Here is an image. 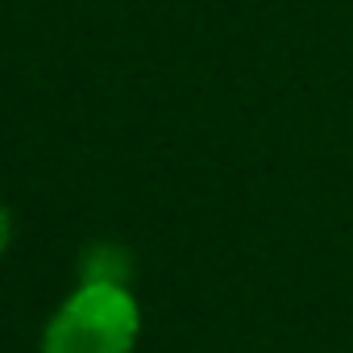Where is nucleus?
I'll return each instance as SVG.
<instances>
[{
  "label": "nucleus",
  "mask_w": 353,
  "mask_h": 353,
  "mask_svg": "<svg viewBox=\"0 0 353 353\" xmlns=\"http://www.w3.org/2000/svg\"><path fill=\"white\" fill-rule=\"evenodd\" d=\"M141 303L129 283H75L42 328V353H133Z\"/></svg>",
  "instance_id": "1"
},
{
  "label": "nucleus",
  "mask_w": 353,
  "mask_h": 353,
  "mask_svg": "<svg viewBox=\"0 0 353 353\" xmlns=\"http://www.w3.org/2000/svg\"><path fill=\"white\" fill-rule=\"evenodd\" d=\"M79 283H129V258L117 245H92L79 258Z\"/></svg>",
  "instance_id": "2"
},
{
  "label": "nucleus",
  "mask_w": 353,
  "mask_h": 353,
  "mask_svg": "<svg viewBox=\"0 0 353 353\" xmlns=\"http://www.w3.org/2000/svg\"><path fill=\"white\" fill-rule=\"evenodd\" d=\"M13 233H17V221H13V208L0 200V262H5L9 245H13Z\"/></svg>",
  "instance_id": "3"
}]
</instances>
